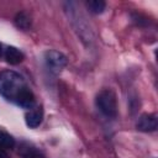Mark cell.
<instances>
[{
	"label": "cell",
	"instance_id": "cell-1",
	"mask_svg": "<svg viewBox=\"0 0 158 158\" xmlns=\"http://www.w3.org/2000/svg\"><path fill=\"white\" fill-rule=\"evenodd\" d=\"M28 88L25 79L14 70H4L0 73V95L10 101H16L19 95Z\"/></svg>",
	"mask_w": 158,
	"mask_h": 158
},
{
	"label": "cell",
	"instance_id": "cell-2",
	"mask_svg": "<svg viewBox=\"0 0 158 158\" xmlns=\"http://www.w3.org/2000/svg\"><path fill=\"white\" fill-rule=\"evenodd\" d=\"M98 109L107 117L117 116V100L116 95L111 89H104L96 95Z\"/></svg>",
	"mask_w": 158,
	"mask_h": 158
},
{
	"label": "cell",
	"instance_id": "cell-3",
	"mask_svg": "<svg viewBox=\"0 0 158 158\" xmlns=\"http://www.w3.org/2000/svg\"><path fill=\"white\" fill-rule=\"evenodd\" d=\"M44 62H46L47 68L52 73L58 74L67 65L68 59H67V57L62 52H58V51L52 49V51L46 52V54H44Z\"/></svg>",
	"mask_w": 158,
	"mask_h": 158
},
{
	"label": "cell",
	"instance_id": "cell-4",
	"mask_svg": "<svg viewBox=\"0 0 158 158\" xmlns=\"http://www.w3.org/2000/svg\"><path fill=\"white\" fill-rule=\"evenodd\" d=\"M136 127L138 131L142 132H153L158 127V120L154 114H142L138 117V121L136 123Z\"/></svg>",
	"mask_w": 158,
	"mask_h": 158
},
{
	"label": "cell",
	"instance_id": "cell-5",
	"mask_svg": "<svg viewBox=\"0 0 158 158\" xmlns=\"http://www.w3.org/2000/svg\"><path fill=\"white\" fill-rule=\"evenodd\" d=\"M43 120V109L41 106L38 107H35L32 110H30L26 116H25V121H26V125L30 127V128H36L41 125Z\"/></svg>",
	"mask_w": 158,
	"mask_h": 158
},
{
	"label": "cell",
	"instance_id": "cell-6",
	"mask_svg": "<svg viewBox=\"0 0 158 158\" xmlns=\"http://www.w3.org/2000/svg\"><path fill=\"white\" fill-rule=\"evenodd\" d=\"M35 101L36 100H35L33 93L30 90V88H26L19 95V98L15 101V104L19 105V106H21V107H23V109H32V106L35 105Z\"/></svg>",
	"mask_w": 158,
	"mask_h": 158
},
{
	"label": "cell",
	"instance_id": "cell-7",
	"mask_svg": "<svg viewBox=\"0 0 158 158\" xmlns=\"http://www.w3.org/2000/svg\"><path fill=\"white\" fill-rule=\"evenodd\" d=\"M23 58H25L23 53H22L19 48H16V47L10 46V47H7L6 51H5V59H6L7 63H10V64H12V65L20 64V63L23 60Z\"/></svg>",
	"mask_w": 158,
	"mask_h": 158
},
{
	"label": "cell",
	"instance_id": "cell-8",
	"mask_svg": "<svg viewBox=\"0 0 158 158\" xmlns=\"http://www.w3.org/2000/svg\"><path fill=\"white\" fill-rule=\"evenodd\" d=\"M19 154L22 157V158H40L41 157V153L38 152V149L27 143V142H22L20 143L19 146Z\"/></svg>",
	"mask_w": 158,
	"mask_h": 158
},
{
	"label": "cell",
	"instance_id": "cell-9",
	"mask_svg": "<svg viewBox=\"0 0 158 158\" xmlns=\"http://www.w3.org/2000/svg\"><path fill=\"white\" fill-rule=\"evenodd\" d=\"M15 25L21 30H27L31 26V19L26 12H19L15 16Z\"/></svg>",
	"mask_w": 158,
	"mask_h": 158
},
{
	"label": "cell",
	"instance_id": "cell-10",
	"mask_svg": "<svg viewBox=\"0 0 158 158\" xmlns=\"http://www.w3.org/2000/svg\"><path fill=\"white\" fill-rule=\"evenodd\" d=\"M15 144H16V142L12 136H10L6 132L0 131V147H2L4 149H12L15 147Z\"/></svg>",
	"mask_w": 158,
	"mask_h": 158
},
{
	"label": "cell",
	"instance_id": "cell-11",
	"mask_svg": "<svg viewBox=\"0 0 158 158\" xmlns=\"http://www.w3.org/2000/svg\"><path fill=\"white\" fill-rule=\"evenodd\" d=\"M86 5H88V9L93 14H101V12H104V10L106 7L105 1H102V0H90L86 2Z\"/></svg>",
	"mask_w": 158,
	"mask_h": 158
},
{
	"label": "cell",
	"instance_id": "cell-12",
	"mask_svg": "<svg viewBox=\"0 0 158 158\" xmlns=\"http://www.w3.org/2000/svg\"><path fill=\"white\" fill-rule=\"evenodd\" d=\"M0 158H9V154L6 153V151L2 147H0Z\"/></svg>",
	"mask_w": 158,
	"mask_h": 158
},
{
	"label": "cell",
	"instance_id": "cell-13",
	"mask_svg": "<svg viewBox=\"0 0 158 158\" xmlns=\"http://www.w3.org/2000/svg\"><path fill=\"white\" fill-rule=\"evenodd\" d=\"M2 54V46H1V43H0V56Z\"/></svg>",
	"mask_w": 158,
	"mask_h": 158
}]
</instances>
